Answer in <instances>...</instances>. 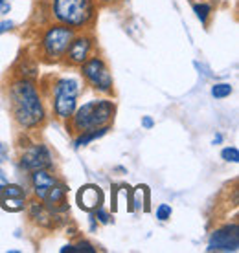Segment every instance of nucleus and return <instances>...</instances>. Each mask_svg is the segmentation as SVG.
Returning a JSON list of instances; mask_svg holds the SVG:
<instances>
[{"instance_id": "obj_31", "label": "nucleus", "mask_w": 239, "mask_h": 253, "mask_svg": "<svg viewBox=\"0 0 239 253\" xmlns=\"http://www.w3.org/2000/svg\"><path fill=\"white\" fill-rule=\"evenodd\" d=\"M0 156H2V158L6 156V149H4V145H2V141H0Z\"/></svg>"}, {"instance_id": "obj_23", "label": "nucleus", "mask_w": 239, "mask_h": 253, "mask_svg": "<svg viewBox=\"0 0 239 253\" xmlns=\"http://www.w3.org/2000/svg\"><path fill=\"white\" fill-rule=\"evenodd\" d=\"M13 28H15V22H13V20H0V35L11 32Z\"/></svg>"}, {"instance_id": "obj_10", "label": "nucleus", "mask_w": 239, "mask_h": 253, "mask_svg": "<svg viewBox=\"0 0 239 253\" xmlns=\"http://www.w3.org/2000/svg\"><path fill=\"white\" fill-rule=\"evenodd\" d=\"M28 191L19 184H4L2 196H0V208L7 213H20L28 206Z\"/></svg>"}, {"instance_id": "obj_30", "label": "nucleus", "mask_w": 239, "mask_h": 253, "mask_svg": "<svg viewBox=\"0 0 239 253\" xmlns=\"http://www.w3.org/2000/svg\"><path fill=\"white\" fill-rule=\"evenodd\" d=\"M0 180H2L4 184L7 182V176H6V172H4V169H2V167H0Z\"/></svg>"}, {"instance_id": "obj_2", "label": "nucleus", "mask_w": 239, "mask_h": 253, "mask_svg": "<svg viewBox=\"0 0 239 253\" xmlns=\"http://www.w3.org/2000/svg\"><path fill=\"white\" fill-rule=\"evenodd\" d=\"M46 103L50 105V114L61 123H66L79 105L83 92L81 79L76 76H48L39 83Z\"/></svg>"}, {"instance_id": "obj_18", "label": "nucleus", "mask_w": 239, "mask_h": 253, "mask_svg": "<svg viewBox=\"0 0 239 253\" xmlns=\"http://www.w3.org/2000/svg\"><path fill=\"white\" fill-rule=\"evenodd\" d=\"M210 94L214 99H227L234 94V86L230 83H214V86L210 88Z\"/></svg>"}, {"instance_id": "obj_14", "label": "nucleus", "mask_w": 239, "mask_h": 253, "mask_svg": "<svg viewBox=\"0 0 239 253\" xmlns=\"http://www.w3.org/2000/svg\"><path fill=\"white\" fill-rule=\"evenodd\" d=\"M111 128H113V125L98 126V128H92V130H85V132L74 134L72 145H74V149H83V147H87V145H90V143L98 141V139H101L103 136H107V134L111 132Z\"/></svg>"}, {"instance_id": "obj_9", "label": "nucleus", "mask_w": 239, "mask_h": 253, "mask_svg": "<svg viewBox=\"0 0 239 253\" xmlns=\"http://www.w3.org/2000/svg\"><path fill=\"white\" fill-rule=\"evenodd\" d=\"M239 250V224L238 220L227 222L210 233L206 252L236 253Z\"/></svg>"}, {"instance_id": "obj_16", "label": "nucleus", "mask_w": 239, "mask_h": 253, "mask_svg": "<svg viewBox=\"0 0 239 253\" xmlns=\"http://www.w3.org/2000/svg\"><path fill=\"white\" fill-rule=\"evenodd\" d=\"M13 76L19 77H28V79H35L39 76V63L35 57H30V55H24V57H19L15 68H13Z\"/></svg>"}, {"instance_id": "obj_19", "label": "nucleus", "mask_w": 239, "mask_h": 253, "mask_svg": "<svg viewBox=\"0 0 239 253\" xmlns=\"http://www.w3.org/2000/svg\"><path fill=\"white\" fill-rule=\"evenodd\" d=\"M221 160L227 164H239V149L236 145H227L221 151Z\"/></svg>"}, {"instance_id": "obj_26", "label": "nucleus", "mask_w": 239, "mask_h": 253, "mask_svg": "<svg viewBox=\"0 0 239 253\" xmlns=\"http://www.w3.org/2000/svg\"><path fill=\"white\" fill-rule=\"evenodd\" d=\"M98 220H96V216H94V213H88V228H90V231H96L98 229Z\"/></svg>"}, {"instance_id": "obj_29", "label": "nucleus", "mask_w": 239, "mask_h": 253, "mask_svg": "<svg viewBox=\"0 0 239 253\" xmlns=\"http://www.w3.org/2000/svg\"><path fill=\"white\" fill-rule=\"evenodd\" d=\"M223 143V134H215V138L212 139V145H221Z\"/></svg>"}, {"instance_id": "obj_8", "label": "nucleus", "mask_w": 239, "mask_h": 253, "mask_svg": "<svg viewBox=\"0 0 239 253\" xmlns=\"http://www.w3.org/2000/svg\"><path fill=\"white\" fill-rule=\"evenodd\" d=\"M96 51H98V41H96V35L92 33V30L76 32L74 39L70 41L68 50L64 53L63 64H66L68 68H79Z\"/></svg>"}, {"instance_id": "obj_15", "label": "nucleus", "mask_w": 239, "mask_h": 253, "mask_svg": "<svg viewBox=\"0 0 239 253\" xmlns=\"http://www.w3.org/2000/svg\"><path fill=\"white\" fill-rule=\"evenodd\" d=\"M149 204H151V193L147 185H136L134 189H131V213L134 211H149Z\"/></svg>"}, {"instance_id": "obj_24", "label": "nucleus", "mask_w": 239, "mask_h": 253, "mask_svg": "<svg viewBox=\"0 0 239 253\" xmlns=\"http://www.w3.org/2000/svg\"><path fill=\"white\" fill-rule=\"evenodd\" d=\"M140 123H142V128H145V130H151L153 126H155V120H153L151 116H142Z\"/></svg>"}, {"instance_id": "obj_28", "label": "nucleus", "mask_w": 239, "mask_h": 253, "mask_svg": "<svg viewBox=\"0 0 239 253\" xmlns=\"http://www.w3.org/2000/svg\"><path fill=\"white\" fill-rule=\"evenodd\" d=\"M59 253H74V244H64L63 248H59Z\"/></svg>"}, {"instance_id": "obj_1", "label": "nucleus", "mask_w": 239, "mask_h": 253, "mask_svg": "<svg viewBox=\"0 0 239 253\" xmlns=\"http://www.w3.org/2000/svg\"><path fill=\"white\" fill-rule=\"evenodd\" d=\"M4 97L13 123L22 134L35 132L46 125L50 110L35 79L11 76L4 83Z\"/></svg>"}, {"instance_id": "obj_21", "label": "nucleus", "mask_w": 239, "mask_h": 253, "mask_svg": "<svg viewBox=\"0 0 239 253\" xmlns=\"http://www.w3.org/2000/svg\"><path fill=\"white\" fill-rule=\"evenodd\" d=\"M98 248L87 239H79L77 242H74V253H96Z\"/></svg>"}, {"instance_id": "obj_7", "label": "nucleus", "mask_w": 239, "mask_h": 253, "mask_svg": "<svg viewBox=\"0 0 239 253\" xmlns=\"http://www.w3.org/2000/svg\"><path fill=\"white\" fill-rule=\"evenodd\" d=\"M17 162L19 169L26 174L39 169H56V154L43 141H30L26 145H20Z\"/></svg>"}, {"instance_id": "obj_12", "label": "nucleus", "mask_w": 239, "mask_h": 253, "mask_svg": "<svg viewBox=\"0 0 239 253\" xmlns=\"http://www.w3.org/2000/svg\"><path fill=\"white\" fill-rule=\"evenodd\" d=\"M76 204L81 211L92 213L94 209L101 208L105 204V193L98 184H85L76 193Z\"/></svg>"}, {"instance_id": "obj_27", "label": "nucleus", "mask_w": 239, "mask_h": 253, "mask_svg": "<svg viewBox=\"0 0 239 253\" xmlns=\"http://www.w3.org/2000/svg\"><path fill=\"white\" fill-rule=\"evenodd\" d=\"M11 11V4H9V0L4 2L2 6H0V15H7V13Z\"/></svg>"}, {"instance_id": "obj_33", "label": "nucleus", "mask_w": 239, "mask_h": 253, "mask_svg": "<svg viewBox=\"0 0 239 253\" xmlns=\"http://www.w3.org/2000/svg\"><path fill=\"white\" fill-rule=\"evenodd\" d=\"M4 2H7V0H0V6H2V4H4Z\"/></svg>"}, {"instance_id": "obj_3", "label": "nucleus", "mask_w": 239, "mask_h": 253, "mask_svg": "<svg viewBox=\"0 0 239 253\" xmlns=\"http://www.w3.org/2000/svg\"><path fill=\"white\" fill-rule=\"evenodd\" d=\"M48 22H57L74 32L92 30L98 20L100 4L96 0H44Z\"/></svg>"}, {"instance_id": "obj_25", "label": "nucleus", "mask_w": 239, "mask_h": 253, "mask_svg": "<svg viewBox=\"0 0 239 253\" xmlns=\"http://www.w3.org/2000/svg\"><path fill=\"white\" fill-rule=\"evenodd\" d=\"M96 2L100 4V7H101V6L109 7V6H118V4H123L125 0H96Z\"/></svg>"}, {"instance_id": "obj_13", "label": "nucleus", "mask_w": 239, "mask_h": 253, "mask_svg": "<svg viewBox=\"0 0 239 253\" xmlns=\"http://www.w3.org/2000/svg\"><path fill=\"white\" fill-rule=\"evenodd\" d=\"M26 213H28L30 222L35 224V226L41 229H54L57 226V220H59V216L54 215L50 209L46 208L41 200H37V198L28 200Z\"/></svg>"}, {"instance_id": "obj_20", "label": "nucleus", "mask_w": 239, "mask_h": 253, "mask_svg": "<svg viewBox=\"0 0 239 253\" xmlns=\"http://www.w3.org/2000/svg\"><path fill=\"white\" fill-rule=\"evenodd\" d=\"M173 215V208L170 204H160L157 209H155V216H157L158 222H168Z\"/></svg>"}, {"instance_id": "obj_22", "label": "nucleus", "mask_w": 239, "mask_h": 253, "mask_svg": "<svg viewBox=\"0 0 239 253\" xmlns=\"http://www.w3.org/2000/svg\"><path fill=\"white\" fill-rule=\"evenodd\" d=\"M92 213H94L98 224H103V226H107V224H111V222H113V213H111V211H107V209L103 208V206H101V208H98V209H94Z\"/></svg>"}, {"instance_id": "obj_17", "label": "nucleus", "mask_w": 239, "mask_h": 253, "mask_svg": "<svg viewBox=\"0 0 239 253\" xmlns=\"http://www.w3.org/2000/svg\"><path fill=\"white\" fill-rule=\"evenodd\" d=\"M191 9H193L197 19L201 20V24L204 26V28H208L210 19H212V15H214V4L201 0V2H193V4H191Z\"/></svg>"}, {"instance_id": "obj_6", "label": "nucleus", "mask_w": 239, "mask_h": 253, "mask_svg": "<svg viewBox=\"0 0 239 253\" xmlns=\"http://www.w3.org/2000/svg\"><path fill=\"white\" fill-rule=\"evenodd\" d=\"M79 77L88 88L98 95H114V77L111 72L107 59L101 53H92L85 63L79 66Z\"/></svg>"}, {"instance_id": "obj_32", "label": "nucleus", "mask_w": 239, "mask_h": 253, "mask_svg": "<svg viewBox=\"0 0 239 253\" xmlns=\"http://www.w3.org/2000/svg\"><path fill=\"white\" fill-rule=\"evenodd\" d=\"M2 189H4V182L0 184V196H2Z\"/></svg>"}, {"instance_id": "obj_5", "label": "nucleus", "mask_w": 239, "mask_h": 253, "mask_svg": "<svg viewBox=\"0 0 239 253\" xmlns=\"http://www.w3.org/2000/svg\"><path fill=\"white\" fill-rule=\"evenodd\" d=\"M76 32L68 26L48 22L37 39V57L46 64H63L64 53Z\"/></svg>"}, {"instance_id": "obj_11", "label": "nucleus", "mask_w": 239, "mask_h": 253, "mask_svg": "<svg viewBox=\"0 0 239 253\" xmlns=\"http://www.w3.org/2000/svg\"><path fill=\"white\" fill-rule=\"evenodd\" d=\"M61 180L63 178L57 174L56 169H39V171L28 172V182L32 187L33 198H37V200H43L46 193Z\"/></svg>"}, {"instance_id": "obj_4", "label": "nucleus", "mask_w": 239, "mask_h": 253, "mask_svg": "<svg viewBox=\"0 0 239 253\" xmlns=\"http://www.w3.org/2000/svg\"><path fill=\"white\" fill-rule=\"evenodd\" d=\"M116 114H118L116 101L109 95H100L83 105H77L74 114L70 116V120L64 125H66V130L74 136L85 130L98 128V126L113 125Z\"/></svg>"}]
</instances>
